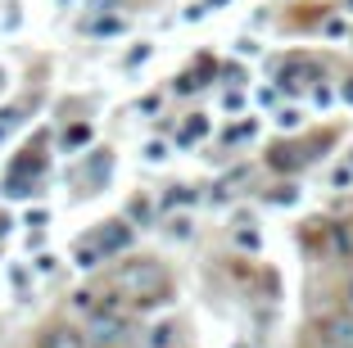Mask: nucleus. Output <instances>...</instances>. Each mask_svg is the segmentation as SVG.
Returning a JSON list of instances; mask_svg holds the SVG:
<instances>
[{"instance_id": "obj_1", "label": "nucleus", "mask_w": 353, "mask_h": 348, "mask_svg": "<svg viewBox=\"0 0 353 348\" xmlns=\"http://www.w3.org/2000/svg\"><path fill=\"white\" fill-rule=\"evenodd\" d=\"M118 289H127L132 298H159L168 289V272L154 258H136V263L118 267Z\"/></svg>"}, {"instance_id": "obj_2", "label": "nucleus", "mask_w": 353, "mask_h": 348, "mask_svg": "<svg viewBox=\"0 0 353 348\" xmlns=\"http://www.w3.org/2000/svg\"><path fill=\"white\" fill-rule=\"evenodd\" d=\"M322 339L331 348H353V312H335L322 321Z\"/></svg>"}, {"instance_id": "obj_3", "label": "nucleus", "mask_w": 353, "mask_h": 348, "mask_svg": "<svg viewBox=\"0 0 353 348\" xmlns=\"http://www.w3.org/2000/svg\"><path fill=\"white\" fill-rule=\"evenodd\" d=\"M123 330H127V321L118 317V312H95L91 317V339L95 344H118Z\"/></svg>"}, {"instance_id": "obj_4", "label": "nucleus", "mask_w": 353, "mask_h": 348, "mask_svg": "<svg viewBox=\"0 0 353 348\" xmlns=\"http://www.w3.org/2000/svg\"><path fill=\"white\" fill-rule=\"evenodd\" d=\"M127 245H132V226L127 222H104V231L95 236V249H100V254H123Z\"/></svg>"}, {"instance_id": "obj_5", "label": "nucleus", "mask_w": 353, "mask_h": 348, "mask_svg": "<svg viewBox=\"0 0 353 348\" xmlns=\"http://www.w3.org/2000/svg\"><path fill=\"white\" fill-rule=\"evenodd\" d=\"M308 82H317V68H312V63H285V68H281V86H285V91H303Z\"/></svg>"}, {"instance_id": "obj_6", "label": "nucleus", "mask_w": 353, "mask_h": 348, "mask_svg": "<svg viewBox=\"0 0 353 348\" xmlns=\"http://www.w3.org/2000/svg\"><path fill=\"white\" fill-rule=\"evenodd\" d=\"M41 348H86V335L73 326H54V330H46Z\"/></svg>"}, {"instance_id": "obj_7", "label": "nucleus", "mask_w": 353, "mask_h": 348, "mask_svg": "<svg viewBox=\"0 0 353 348\" xmlns=\"http://www.w3.org/2000/svg\"><path fill=\"white\" fill-rule=\"evenodd\" d=\"M145 158H150V163H163V158H168V145L163 141H150L145 145Z\"/></svg>"}, {"instance_id": "obj_8", "label": "nucleus", "mask_w": 353, "mask_h": 348, "mask_svg": "<svg viewBox=\"0 0 353 348\" xmlns=\"http://www.w3.org/2000/svg\"><path fill=\"white\" fill-rule=\"evenodd\" d=\"M14 127H19V113H14V109H5V113H0V141H5V136H10Z\"/></svg>"}, {"instance_id": "obj_9", "label": "nucleus", "mask_w": 353, "mask_h": 348, "mask_svg": "<svg viewBox=\"0 0 353 348\" xmlns=\"http://www.w3.org/2000/svg\"><path fill=\"white\" fill-rule=\"evenodd\" d=\"M91 32H123V19H95Z\"/></svg>"}, {"instance_id": "obj_10", "label": "nucleus", "mask_w": 353, "mask_h": 348, "mask_svg": "<svg viewBox=\"0 0 353 348\" xmlns=\"http://www.w3.org/2000/svg\"><path fill=\"white\" fill-rule=\"evenodd\" d=\"M272 199H276V204H294V199H299V190H294V185H285V190H276Z\"/></svg>"}, {"instance_id": "obj_11", "label": "nucleus", "mask_w": 353, "mask_h": 348, "mask_svg": "<svg viewBox=\"0 0 353 348\" xmlns=\"http://www.w3.org/2000/svg\"><path fill=\"white\" fill-rule=\"evenodd\" d=\"M276 123H281V127H299V109H285V113L276 118Z\"/></svg>"}, {"instance_id": "obj_12", "label": "nucleus", "mask_w": 353, "mask_h": 348, "mask_svg": "<svg viewBox=\"0 0 353 348\" xmlns=\"http://www.w3.org/2000/svg\"><path fill=\"white\" fill-rule=\"evenodd\" d=\"M95 254H100V249H82V254H77V267H95Z\"/></svg>"}, {"instance_id": "obj_13", "label": "nucleus", "mask_w": 353, "mask_h": 348, "mask_svg": "<svg viewBox=\"0 0 353 348\" xmlns=\"http://www.w3.org/2000/svg\"><path fill=\"white\" fill-rule=\"evenodd\" d=\"M82 141H86V127H77V132L63 136V145H82Z\"/></svg>"}, {"instance_id": "obj_14", "label": "nucleus", "mask_w": 353, "mask_h": 348, "mask_svg": "<svg viewBox=\"0 0 353 348\" xmlns=\"http://www.w3.org/2000/svg\"><path fill=\"white\" fill-rule=\"evenodd\" d=\"M344 100H349V104H353V82H349V86H344Z\"/></svg>"}, {"instance_id": "obj_15", "label": "nucleus", "mask_w": 353, "mask_h": 348, "mask_svg": "<svg viewBox=\"0 0 353 348\" xmlns=\"http://www.w3.org/2000/svg\"><path fill=\"white\" fill-rule=\"evenodd\" d=\"M0 86H5V68H0Z\"/></svg>"}, {"instance_id": "obj_16", "label": "nucleus", "mask_w": 353, "mask_h": 348, "mask_svg": "<svg viewBox=\"0 0 353 348\" xmlns=\"http://www.w3.org/2000/svg\"><path fill=\"white\" fill-rule=\"evenodd\" d=\"M213 5H227V0H213Z\"/></svg>"}, {"instance_id": "obj_17", "label": "nucleus", "mask_w": 353, "mask_h": 348, "mask_svg": "<svg viewBox=\"0 0 353 348\" xmlns=\"http://www.w3.org/2000/svg\"><path fill=\"white\" fill-rule=\"evenodd\" d=\"M349 5H353V0H349Z\"/></svg>"}, {"instance_id": "obj_18", "label": "nucleus", "mask_w": 353, "mask_h": 348, "mask_svg": "<svg viewBox=\"0 0 353 348\" xmlns=\"http://www.w3.org/2000/svg\"><path fill=\"white\" fill-rule=\"evenodd\" d=\"M349 294H353V289H349Z\"/></svg>"}]
</instances>
